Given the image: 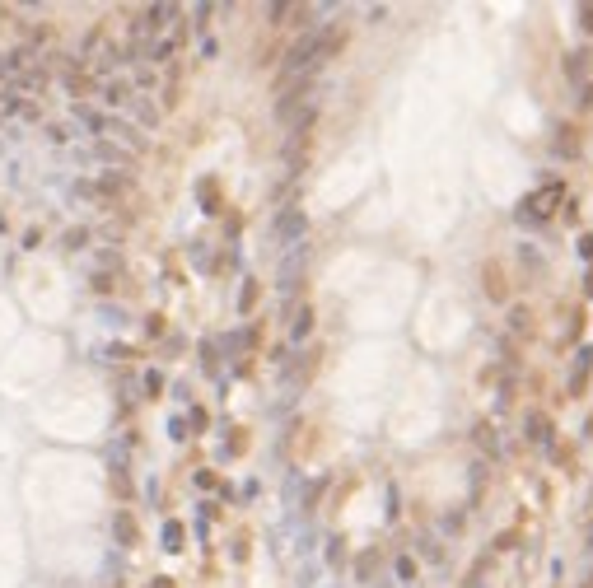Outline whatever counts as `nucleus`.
Instances as JSON below:
<instances>
[{
  "instance_id": "obj_27",
  "label": "nucleus",
  "mask_w": 593,
  "mask_h": 588,
  "mask_svg": "<svg viewBox=\"0 0 593 588\" xmlns=\"http://www.w3.org/2000/svg\"><path fill=\"white\" fill-rule=\"evenodd\" d=\"M579 257H593V233H584V238H579Z\"/></svg>"
},
{
  "instance_id": "obj_25",
  "label": "nucleus",
  "mask_w": 593,
  "mask_h": 588,
  "mask_svg": "<svg viewBox=\"0 0 593 588\" xmlns=\"http://www.w3.org/2000/svg\"><path fill=\"white\" fill-rule=\"evenodd\" d=\"M374 565H378V556H374V551H369V556L360 560V579H369V574H374Z\"/></svg>"
},
{
  "instance_id": "obj_22",
  "label": "nucleus",
  "mask_w": 593,
  "mask_h": 588,
  "mask_svg": "<svg viewBox=\"0 0 593 588\" xmlns=\"http://www.w3.org/2000/svg\"><path fill=\"white\" fill-rule=\"evenodd\" d=\"M295 15V5H266V19H271V24H281V19H290Z\"/></svg>"
},
{
  "instance_id": "obj_31",
  "label": "nucleus",
  "mask_w": 593,
  "mask_h": 588,
  "mask_svg": "<svg viewBox=\"0 0 593 588\" xmlns=\"http://www.w3.org/2000/svg\"><path fill=\"white\" fill-rule=\"evenodd\" d=\"M584 588H593V579H589V584H584Z\"/></svg>"
},
{
  "instance_id": "obj_19",
  "label": "nucleus",
  "mask_w": 593,
  "mask_h": 588,
  "mask_svg": "<svg viewBox=\"0 0 593 588\" xmlns=\"http://www.w3.org/2000/svg\"><path fill=\"white\" fill-rule=\"evenodd\" d=\"M112 285H117L112 271H94V294H112Z\"/></svg>"
},
{
  "instance_id": "obj_2",
  "label": "nucleus",
  "mask_w": 593,
  "mask_h": 588,
  "mask_svg": "<svg viewBox=\"0 0 593 588\" xmlns=\"http://www.w3.org/2000/svg\"><path fill=\"white\" fill-rule=\"evenodd\" d=\"M304 229H309V215H304V210H281V215H276V224H271V233H276L281 243H290V248L304 238Z\"/></svg>"
},
{
  "instance_id": "obj_11",
  "label": "nucleus",
  "mask_w": 593,
  "mask_h": 588,
  "mask_svg": "<svg viewBox=\"0 0 593 588\" xmlns=\"http://www.w3.org/2000/svg\"><path fill=\"white\" fill-rule=\"evenodd\" d=\"M103 103H112V108H122V103H131V84H126V79H112L108 89H103Z\"/></svg>"
},
{
  "instance_id": "obj_26",
  "label": "nucleus",
  "mask_w": 593,
  "mask_h": 588,
  "mask_svg": "<svg viewBox=\"0 0 593 588\" xmlns=\"http://www.w3.org/2000/svg\"><path fill=\"white\" fill-rule=\"evenodd\" d=\"M210 15H215V5H197V10H192V19H197V24H206Z\"/></svg>"
},
{
  "instance_id": "obj_28",
  "label": "nucleus",
  "mask_w": 593,
  "mask_h": 588,
  "mask_svg": "<svg viewBox=\"0 0 593 588\" xmlns=\"http://www.w3.org/2000/svg\"><path fill=\"white\" fill-rule=\"evenodd\" d=\"M579 19H584V29H593V5H584V10H579Z\"/></svg>"
},
{
  "instance_id": "obj_21",
  "label": "nucleus",
  "mask_w": 593,
  "mask_h": 588,
  "mask_svg": "<svg viewBox=\"0 0 593 588\" xmlns=\"http://www.w3.org/2000/svg\"><path fill=\"white\" fill-rule=\"evenodd\" d=\"M509 327H514L518 336H523V332H528V327H532V318H528V309H514V313H509Z\"/></svg>"
},
{
  "instance_id": "obj_1",
  "label": "nucleus",
  "mask_w": 593,
  "mask_h": 588,
  "mask_svg": "<svg viewBox=\"0 0 593 588\" xmlns=\"http://www.w3.org/2000/svg\"><path fill=\"white\" fill-rule=\"evenodd\" d=\"M556 206H565V187L561 183H551V187H542L537 196H528V201L518 206V215L523 219H542V215H551Z\"/></svg>"
},
{
  "instance_id": "obj_8",
  "label": "nucleus",
  "mask_w": 593,
  "mask_h": 588,
  "mask_svg": "<svg viewBox=\"0 0 593 588\" xmlns=\"http://www.w3.org/2000/svg\"><path fill=\"white\" fill-rule=\"evenodd\" d=\"M29 65V47H15V52H0V75H15Z\"/></svg>"
},
{
  "instance_id": "obj_23",
  "label": "nucleus",
  "mask_w": 593,
  "mask_h": 588,
  "mask_svg": "<svg viewBox=\"0 0 593 588\" xmlns=\"http://www.w3.org/2000/svg\"><path fill=\"white\" fill-rule=\"evenodd\" d=\"M47 140L66 145V140H70V126H66V122H52V126H47Z\"/></svg>"
},
{
  "instance_id": "obj_6",
  "label": "nucleus",
  "mask_w": 593,
  "mask_h": 588,
  "mask_svg": "<svg viewBox=\"0 0 593 588\" xmlns=\"http://www.w3.org/2000/svg\"><path fill=\"white\" fill-rule=\"evenodd\" d=\"M589 52H570L565 56V79H575V84H584V75H589Z\"/></svg>"
},
{
  "instance_id": "obj_17",
  "label": "nucleus",
  "mask_w": 593,
  "mask_h": 588,
  "mask_svg": "<svg viewBox=\"0 0 593 588\" xmlns=\"http://www.w3.org/2000/svg\"><path fill=\"white\" fill-rule=\"evenodd\" d=\"M94 155L98 159H112V164H126V150H122V145H112V140H98Z\"/></svg>"
},
{
  "instance_id": "obj_5",
  "label": "nucleus",
  "mask_w": 593,
  "mask_h": 588,
  "mask_svg": "<svg viewBox=\"0 0 593 588\" xmlns=\"http://www.w3.org/2000/svg\"><path fill=\"white\" fill-rule=\"evenodd\" d=\"M528 439L532 444H542V449H551V420H546L542 411H532L528 416Z\"/></svg>"
},
{
  "instance_id": "obj_13",
  "label": "nucleus",
  "mask_w": 593,
  "mask_h": 588,
  "mask_svg": "<svg viewBox=\"0 0 593 588\" xmlns=\"http://www.w3.org/2000/svg\"><path fill=\"white\" fill-rule=\"evenodd\" d=\"M472 439H477V449H482V453H500V439H495V430H491L486 420L472 430Z\"/></svg>"
},
{
  "instance_id": "obj_32",
  "label": "nucleus",
  "mask_w": 593,
  "mask_h": 588,
  "mask_svg": "<svg viewBox=\"0 0 593 588\" xmlns=\"http://www.w3.org/2000/svg\"><path fill=\"white\" fill-rule=\"evenodd\" d=\"M589 546H593V532H589Z\"/></svg>"
},
{
  "instance_id": "obj_12",
  "label": "nucleus",
  "mask_w": 593,
  "mask_h": 588,
  "mask_svg": "<svg viewBox=\"0 0 593 588\" xmlns=\"http://www.w3.org/2000/svg\"><path fill=\"white\" fill-rule=\"evenodd\" d=\"M309 332H313V309L304 304V309H295V323H290V336H295V341H304Z\"/></svg>"
},
{
  "instance_id": "obj_9",
  "label": "nucleus",
  "mask_w": 593,
  "mask_h": 588,
  "mask_svg": "<svg viewBox=\"0 0 593 588\" xmlns=\"http://www.w3.org/2000/svg\"><path fill=\"white\" fill-rule=\"evenodd\" d=\"M126 173H103V178H98V196H122L126 192Z\"/></svg>"
},
{
  "instance_id": "obj_30",
  "label": "nucleus",
  "mask_w": 593,
  "mask_h": 588,
  "mask_svg": "<svg viewBox=\"0 0 593 588\" xmlns=\"http://www.w3.org/2000/svg\"><path fill=\"white\" fill-rule=\"evenodd\" d=\"M589 299H593V276H589Z\"/></svg>"
},
{
  "instance_id": "obj_24",
  "label": "nucleus",
  "mask_w": 593,
  "mask_h": 588,
  "mask_svg": "<svg viewBox=\"0 0 593 588\" xmlns=\"http://www.w3.org/2000/svg\"><path fill=\"white\" fill-rule=\"evenodd\" d=\"M421 556H425V560H439L444 551H439V542H430V537H425V542H421Z\"/></svg>"
},
{
  "instance_id": "obj_16",
  "label": "nucleus",
  "mask_w": 593,
  "mask_h": 588,
  "mask_svg": "<svg viewBox=\"0 0 593 588\" xmlns=\"http://www.w3.org/2000/svg\"><path fill=\"white\" fill-rule=\"evenodd\" d=\"M556 155H570V159L579 155V140H575V131H570V126H565V131H556Z\"/></svg>"
},
{
  "instance_id": "obj_33",
  "label": "nucleus",
  "mask_w": 593,
  "mask_h": 588,
  "mask_svg": "<svg viewBox=\"0 0 593 588\" xmlns=\"http://www.w3.org/2000/svg\"><path fill=\"white\" fill-rule=\"evenodd\" d=\"M0 19H5V10H0Z\"/></svg>"
},
{
  "instance_id": "obj_20",
  "label": "nucleus",
  "mask_w": 593,
  "mask_h": 588,
  "mask_svg": "<svg viewBox=\"0 0 593 588\" xmlns=\"http://www.w3.org/2000/svg\"><path fill=\"white\" fill-rule=\"evenodd\" d=\"M173 47H178L173 38H164V42H155V47H150V61H169V56H173Z\"/></svg>"
},
{
  "instance_id": "obj_7",
  "label": "nucleus",
  "mask_w": 593,
  "mask_h": 588,
  "mask_svg": "<svg viewBox=\"0 0 593 588\" xmlns=\"http://www.w3.org/2000/svg\"><path fill=\"white\" fill-rule=\"evenodd\" d=\"M589 369H593V350L584 346L575 355V378H570V392H584V378H589Z\"/></svg>"
},
{
  "instance_id": "obj_18",
  "label": "nucleus",
  "mask_w": 593,
  "mask_h": 588,
  "mask_svg": "<svg viewBox=\"0 0 593 588\" xmlns=\"http://www.w3.org/2000/svg\"><path fill=\"white\" fill-rule=\"evenodd\" d=\"M164 551H183V527H178V523L164 527Z\"/></svg>"
},
{
  "instance_id": "obj_29",
  "label": "nucleus",
  "mask_w": 593,
  "mask_h": 588,
  "mask_svg": "<svg viewBox=\"0 0 593 588\" xmlns=\"http://www.w3.org/2000/svg\"><path fill=\"white\" fill-rule=\"evenodd\" d=\"M584 108H593V84H584V98H579Z\"/></svg>"
},
{
  "instance_id": "obj_3",
  "label": "nucleus",
  "mask_w": 593,
  "mask_h": 588,
  "mask_svg": "<svg viewBox=\"0 0 593 588\" xmlns=\"http://www.w3.org/2000/svg\"><path fill=\"white\" fill-rule=\"evenodd\" d=\"M103 136H112V145H122V150H136V155L145 150V136H141V131H136L131 122H122V117H108Z\"/></svg>"
},
{
  "instance_id": "obj_4",
  "label": "nucleus",
  "mask_w": 593,
  "mask_h": 588,
  "mask_svg": "<svg viewBox=\"0 0 593 588\" xmlns=\"http://www.w3.org/2000/svg\"><path fill=\"white\" fill-rule=\"evenodd\" d=\"M341 47H346V29L341 24H328V29L318 33V61H332Z\"/></svg>"
},
{
  "instance_id": "obj_10",
  "label": "nucleus",
  "mask_w": 593,
  "mask_h": 588,
  "mask_svg": "<svg viewBox=\"0 0 593 588\" xmlns=\"http://www.w3.org/2000/svg\"><path fill=\"white\" fill-rule=\"evenodd\" d=\"M112 532H117L122 546H131L136 542V518H131V513H117V518H112Z\"/></svg>"
},
{
  "instance_id": "obj_14",
  "label": "nucleus",
  "mask_w": 593,
  "mask_h": 588,
  "mask_svg": "<svg viewBox=\"0 0 593 588\" xmlns=\"http://www.w3.org/2000/svg\"><path fill=\"white\" fill-rule=\"evenodd\" d=\"M131 112H136V122H141V126H159V108H155V103H145V98H131Z\"/></svg>"
},
{
  "instance_id": "obj_15",
  "label": "nucleus",
  "mask_w": 593,
  "mask_h": 588,
  "mask_svg": "<svg viewBox=\"0 0 593 588\" xmlns=\"http://www.w3.org/2000/svg\"><path fill=\"white\" fill-rule=\"evenodd\" d=\"M84 243H89V229H84V224H75V229L61 233V248H66V252H79Z\"/></svg>"
}]
</instances>
